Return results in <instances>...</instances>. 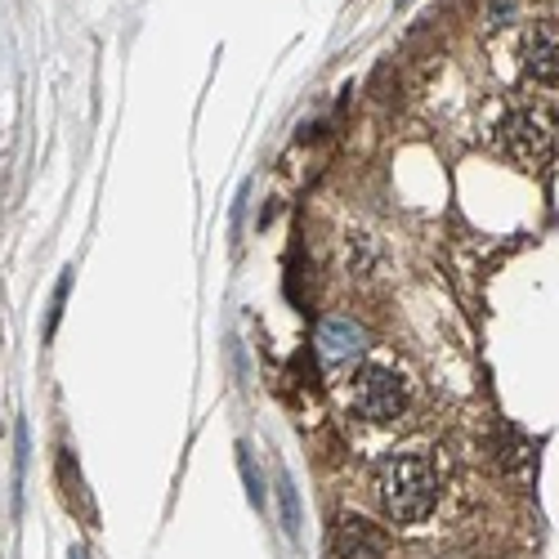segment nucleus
Segmentation results:
<instances>
[{
    "label": "nucleus",
    "mask_w": 559,
    "mask_h": 559,
    "mask_svg": "<svg viewBox=\"0 0 559 559\" xmlns=\"http://www.w3.org/2000/svg\"><path fill=\"white\" fill-rule=\"evenodd\" d=\"M377 488H381V506H385L390 520L416 524L421 515H430V506L439 497V471H435L426 456L403 452V456H390L381 465Z\"/></svg>",
    "instance_id": "f257e3e1"
},
{
    "label": "nucleus",
    "mask_w": 559,
    "mask_h": 559,
    "mask_svg": "<svg viewBox=\"0 0 559 559\" xmlns=\"http://www.w3.org/2000/svg\"><path fill=\"white\" fill-rule=\"evenodd\" d=\"M354 412L362 416V421L371 426H385V421H399V416L407 412L412 394H407V381L399 377L394 367H381V362H371L362 367L358 377H354Z\"/></svg>",
    "instance_id": "f03ea898"
},
{
    "label": "nucleus",
    "mask_w": 559,
    "mask_h": 559,
    "mask_svg": "<svg viewBox=\"0 0 559 559\" xmlns=\"http://www.w3.org/2000/svg\"><path fill=\"white\" fill-rule=\"evenodd\" d=\"M501 148L515 157L520 166L537 170L555 153V117L546 108H520L501 121Z\"/></svg>",
    "instance_id": "7ed1b4c3"
},
{
    "label": "nucleus",
    "mask_w": 559,
    "mask_h": 559,
    "mask_svg": "<svg viewBox=\"0 0 559 559\" xmlns=\"http://www.w3.org/2000/svg\"><path fill=\"white\" fill-rule=\"evenodd\" d=\"M524 76L537 85H559V27L542 23L524 50Z\"/></svg>",
    "instance_id": "20e7f679"
},
{
    "label": "nucleus",
    "mask_w": 559,
    "mask_h": 559,
    "mask_svg": "<svg viewBox=\"0 0 559 559\" xmlns=\"http://www.w3.org/2000/svg\"><path fill=\"white\" fill-rule=\"evenodd\" d=\"M336 550L341 559H381L385 555V537L371 528L362 515H345L336 528Z\"/></svg>",
    "instance_id": "39448f33"
},
{
    "label": "nucleus",
    "mask_w": 559,
    "mask_h": 559,
    "mask_svg": "<svg viewBox=\"0 0 559 559\" xmlns=\"http://www.w3.org/2000/svg\"><path fill=\"white\" fill-rule=\"evenodd\" d=\"M362 349V328L358 322H349V318H328L318 328V354L328 358V362H345V358H354Z\"/></svg>",
    "instance_id": "423d86ee"
},
{
    "label": "nucleus",
    "mask_w": 559,
    "mask_h": 559,
    "mask_svg": "<svg viewBox=\"0 0 559 559\" xmlns=\"http://www.w3.org/2000/svg\"><path fill=\"white\" fill-rule=\"evenodd\" d=\"M277 492H283V515H287V528H292V533H300V497H296V488H292V479H287V475L277 479Z\"/></svg>",
    "instance_id": "0eeeda50"
},
{
    "label": "nucleus",
    "mask_w": 559,
    "mask_h": 559,
    "mask_svg": "<svg viewBox=\"0 0 559 559\" xmlns=\"http://www.w3.org/2000/svg\"><path fill=\"white\" fill-rule=\"evenodd\" d=\"M68 287H72V273H63V283H59V292H55L50 318H45V341H50V336H55V328H59V313H63V296H68Z\"/></svg>",
    "instance_id": "6e6552de"
},
{
    "label": "nucleus",
    "mask_w": 559,
    "mask_h": 559,
    "mask_svg": "<svg viewBox=\"0 0 559 559\" xmlns=\"http://www.w3.org/2000/svg\"><path fill=\"white\" fill-rule=\"evenodd\" d=\"M242 475H247V492H251V501L260 506V501H264V492H260V475H255V465H251L247 448H242Z\"/></svg>",
    "instance_id": "1a4fd4ad"
},
{
    "label": "nucleus",
    "mask_w": 559,
    "mask_h": 559,
    "mask_svg": "<svg viewBox=\"0 0 559 559\" xmlns=\"http://www.w3.org/2000/svg\"><path fill=\"white\" fill-rule=\"evenodd\" d=\"M72 559H85V555H81V550H72Z\"/></svg>",
    "instance_id": "9d476101"
}]
</instances>
